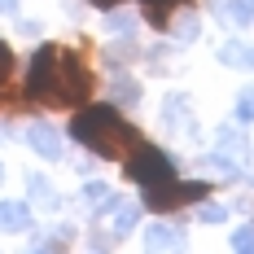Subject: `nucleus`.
Returning a JSON list of instances; mask_svg holds the SVG:
<instances>
[{"mask_svg":"<svg viewBox=\"0 0 254 254\" xmlns=\"http://www.w3.org/2000/svg\"><path fill=\"white\" fill-rule=\"evenodd\" d=\"M26 92L35 101L53 105V110H75L92 97V70L75 49H62V44H44V49L31 57V70H26Z\"/></svg>","mask_w":254,"mask_h":254,"instance_id":"nucleus-1","label":"nucleus"},{"mask_svg":"<svg viewBox=\"0 0 254 254\" xmlns=\"http://www.w3.org/2000/svg\"><path fill=\"white\" fill-rule=\"evenodd\" d=\"M70 136H75L83 149H92L97 158H114V162H123L136 153L140 145V136H136V127L123 123L110 105H92V110H79L75 123H70Z\"/></svg>","mask_w":254,"mask_h":254,"instance_id":"nucleus-2","label":"nucleus"},{"mask_svg":"<svg viewBox=\"0 0 254 254\" xmlns=\"http://www.w3.org/2000/svg\"><path fill=\"white\" fill-rule=\"evenodd\" d=\"M127 176L136 180V184H145V189H158V184L176 180V167H171V158H167L162 149L136 145V153L127 158Z\"/></svg>","mask_w":254,"mask_h":254,"instance_id":"nucleus-3","label":"nucleus"},{"mask_svg":"<svg viewBox=\"0 0 254 254\" xmlns=\"http://www.w3.org/2000/svg\"><path fill=\"white\" fill-rule=\"evenodd\" d=\"M206 193V184H176V180H167V184H158L145 193V202L153 210H171V206H184V202H197Z\"/></svg>","mask_w":254,"mask_h":254,"instance_id":"nucleus-4","label":"nucleus"},{"mask_svg":"<svg viewBox=\"0 0 254 254\" xmlns=\"http://www.w3.org/2000/svg\"><path fill=\"white\" fill-rule=\"evenodd\" d=\"M26 145L40 153V158H53V162L62 158V136H57L49 123H31L26 127Z\"/></svg>","mask_w":254,"mask_h":254,"instance_id":"nucleus-5","label":"nucleus"},{"mask_svg":"<svg viewBox=\"0 0 254 254\" xmlns=\"http://www.w3.org/2000/svg\"><path fill=\"white\" fill-rule=\"evenodd\" d=\"M26 228H35L31 206L26 202H0V232H26Z\"/></svg>","mask_w":254,"mask_h":254,"instance_id":"nucleus-6","label":"nucleus"},{"mask_svg":"<svg viewBox=\"0 0 254 254\" xmlns=\"http://www.w3.org/2000/svg\"><path fill=\"white\" fill-rule=\"evenodd\" d=\"M180 241H184V237H180L171 224H153V228L145 232V246H149V250H176Z\"/></svg>","mask_w":254,"mask_h":254,"instance_id":"nucleus-7","label":"nucleus"},{"mask_svg":"<svg viewBox=\"0 0 254 254\" xmlns=\"http://www.w3.org/2000/svg\"><path fill=\"white\" fill-rule=\"evenodd\" d=\"M83 202L92 206V210H114V189H110V184H101V180H92V184H88V189H83Z\"/></svg>","mask_w":254,"mask_h":254,"instance_id":"nucleus-8","label":"nucleus"},{"mask_svg":"<svg viewBox=\"0 0 254 254\" xmlns=\"http://www.w3.org/2000/svg\"><path fill=\"white\" fill-rule=\"evenodd\" d=\"M219 62L224 66H246V70H254V49L250 44H224L219 49Z\"/></svg>","mask_w":254,"mask_h":254,"instance_id":"nucleus-9","label":"nucleus"},{"mask_svg":"<svg viewBox=\"0 0 254 254\" xmlns=\"http://www.w3.org/2000/svg\"><path fill=\"white\" fill-rule=\"evenodd\" d=\"M136 219H140V206H114V237H127V232L136 228Z\"/></svg>","mask_w":254,"mask_h":254,"instance_id":"nucleus-10","label":"nucleus"},{"mask_svg":"<svg viewBox=\"0 0 254 254\" xmlns=\"http://www.w3.org/2000/svg\"><path fill=\"white\" fill-rule=\"evenodd\" d=\"M219 9H224V13H228L232 22H254V0H219Z\"/></svg>","mask_w":254,"mask_h":254,"instance_id":"nucleus-11","label":"nucleus"},{"mask_svg":"<svg viewBox=\"0 0 254 254\" xmlns=\"http://www.w3.org/2000/svg\"><path fill=\"white\" fill-rule=\"evenodd\" d=\"M171 4H184V0H145V13H149L153 26H171V18H167V9Z\"/></svg>","mask_w":254,"mask_h":254,"instance_id":"nucleus-12","label":"nucleus"},{"mask_svg":"<svg viewBox=\"0 0 254 254\" xmlns=\"http://www.w3.org/2000/svg\"><path fill=\"white\" fill-rule=\"evenodd\" d=\"M114 101H123V105H136L140 101V88H136V79H114Z\"/></svg>","mask_w":254,"mask_h":254,"instance_id":"nucleus-13","label":"nucleus"},{"mask_svg":"<svg viewBox=\"0 0 254 254\" xmlns=\"http://www.w3.org/2000/svg\"><path fill=\"white\" fill-rule=\"evenodd\" d=\"M237 119H241V123H254V88H246V92L237 97Z\"/></svg>","mask_w":254,"mask_h":254,"instance_id":"nucleus-14","label":"nucleus"},{"mask_svg":"<svg viewBox=\"0 0 254 254\" xmlns=\"http://www.w3.org/2000/svg\"><path fill=\"white\" fill-rule=\"evenodd\" d=\"M219 145H224V149H232V153H237V158H246V140H241L237 131H228V127L219 131Z\"/></svg>","mask_w":254,"mask_h":254,"instance_id":"nucleus-15","label":"nucleus"},{"mask_svg":"<svg viewBox=\"0 0 254 254\" xmlns=\"http://www.w3.org/2000/svg\"><path fill=\"white\" fill-rule=\"evenodd\" d=\"M232 250H254V224H246V228L232 232Z\"/></svg>","mask_w":254,"mask_h":254,"instance_id":"nucleus-16","label":"nucleus"},{"mask_svg":"<svg viewBox=\"0 0 254 254\" xmlns=\"http://www.w3.org/2000/svg\"><path fill=\"white\" fill-rule=\"evenodd\" d=\"M197 31H202L197 18H180V22H176V35H180V40H197Z\"/></svg>","mask_w":254,"mask_h":254,"instance_id":"nucleus-17","label":"nucleus"},{"mask_svg":"<svg viewBox=\"0 0 254 254\" xmlns=\"http://www.w3.org/2000/svg\"><path fill=\"white\" fill-rule=\"evenodd\" d=\"M9 75H13V53L9 44H0V83H9Z\"/></svg>","mask_w":254,"mask_h":254,"instance_id":"nucleus-18","label":"nucleus"},{"mask_svg":"<svg viewBox=\"0 0 254 254\" xmlns=\"http://www.w3.org/2000/svg\"><path fill=\"white\" fill-rule=\"evenodd\" d=\"M197 215H202L206 224H219V219H228V210H224V206H215V202H206L202 210H197Z\"/></svg>","mask_w":254,"mask_h":254,"instance_id":"nucleus-19","label":"nucleus"},{"mask_svg":"<svg viewBox=\"0 0 254 254\" xmlns=\"http://www.w3.org/2000/svg\"><path fill=\"white\" fill-rule=\"evenodd\" d=\"M110 31H123V35H127V31H131V18H123V13H119V18H110Z\"/></svg>","mask_w":254,"mask_h":254,"instance_id":"nucleus-20","label":"nucleus"},{"mask_svg":"<svg viewBox=\"0 0 254 254\" xmlns=\"http://www.w3.org/2000/svg\"><path fill=\"white\" fill-rule=\"evenodd\" d=\"M0 13H18V0H0Z\"/></svg>","mask_w":254,"mask_h":254,"instance_id":"nucleus-21","label":"nucleus"},{"mask_svg":"<svg viewBox=\"0 0 254 254\" xmlns=\"http://www.w3.org/2000/svg\"><path fill=\"white\" fill-rule=\"evenodd\" d=\"M92 4H119V0H92Z\"/></svg>","mask_w":254,"mask_h":254,"instance_id":"nucleus-22","label":"nucleus"},{"mask_svg":"<svg viewBox=\"0 0 254 254\" xmlns=\"http://www.w3.org/2000/svg\"><path fill=\"white\" fill-rule=\"evenodd\" d=\"M0 180H4V167H0Z\"/></svg>","mask_w":254,"mask_h":254,"instance_id":"nucleus-23","label":"nucleus"}]
</instances>
